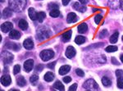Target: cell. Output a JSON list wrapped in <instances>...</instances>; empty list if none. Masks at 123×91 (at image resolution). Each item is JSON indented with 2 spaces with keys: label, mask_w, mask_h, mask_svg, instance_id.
<instances>
[{
  "label": "cell",
  "mask_w": 123,
  "mask_h": 91,
  "mask_svg": "<svg viewBox=\"0 0 123 91\" xmlns=\"http://www.w3.org/2000/svg\"><path fill=\"white\" fill-rule=\"evenodd\" d=\"M26 0H10L9 6L13 11L21 12L25 7Z\"/></svg>",
  "instance_id": "6da1fadb"
},
{
  "label": "cell",
  "mask_w": 123,
  "mask_h": 91,
  "mask_svg": "<svg viewBox=\"0 0 123 91\" xmlns=\"http://www.w3.org/2000/svg\"><path fill=\"white\" fill-rule=\"evenodd\" d=\"M50 35L51 33L49 31V30H48L45 27L39 29L38 30V33H37V37L39 39V40H44V39L49 38Z\"/></svg>",
  "instance_id": "7a4b0ae2"
},
{
  "label": "cell",
  "mask_w": 123,
  "mask_h": 91,
  "mask_svg": "<svg viewBox=\"0 0 123 91\" xmlns=\"http://www.w3.org/2000/svg\"><path fill=\"white\" fill-rule=\"evenodd\" d=\"M54 57V53L51 49H46V50H43L40 53V58L43 62H47V61L52 59Z\"/></svg>",
  "instance_id": "3957f363"
},
{
  "label": "cell",
  "mask_w": 123,
  "mask_h": 91,
  "mask_svg": "<svg viewBox=\"0 0 123 91\" xmlns=\"http://www.w3.org/2000/svg\"><path fill=\"white\" fill-rule=\"evenodd\" d=\"M83 87L86 90H98V85L96 82L94 81L93 79H90V80H86L84 85H83Z\"/></svg>",
  "instance_id": "277c9868"
},
{
  "label": "cell",
  "mask_w": 123,
  "mask_h": 91,
  "mask_svg": "<svg viewBox=\"0 0 123 91\" xmlns=\"http://www.w3.org/2000/svg\"><path fill=\"white\" fill-rule=\"evenodd\" d=\"M13 28V25L9 21H7V22L3 23V25H1V30L3 31V33H7L10 32V31L12 30Z\"/></svg>",
  "instance_id": "5b68a950"
},
{
  "label": "cell",
  "mask_w": 123,
  "mask_h": 91,
  "mask_svg": "<svg viewBox=\"0 0 123 91\" xmlns=\"http://www.w3.org/2000/svg\"><path fill=\"white\" fill-rule=\"evenodd\" d=\"M34 67V61L32 59H28L24 63V70L26 72H30L33 69Z\"/></svg>",
  "instance_id": "8992f818"
},
{
  "label": "cell",
  "mask_w": 123,
  "mask_h": 91,
  "mask_svg": "<svg viewBox=\"0 0 123 91\" xmlns=\"http://www.w3.org/2000/svg\"><path fill=\"white\" fill-rule=\"evenodd\" d=\"M76 55V49L72 46H68L66 50V57L68 58H72Z\"/></svg>",
  "instance_id": "52a82bcc"
},
{
  "label": "cell",
  "mask_w": 123,
  "mask_h": 91,
  "mask_svg": "<svg viewBox=\"0 0 123 91\" xmlns=\"http://www.w3.org/2000/svg\"><path fill=\"white\" fill-rule=\"evenodd\" d=\"M3 55H4V57L2 56V58H3V62L4 63H10L12 61L13 59V56L10 53H7V52H3L2 53Z\"/></svg>",
  "instance_id": "ba28073f"
},
{
  "label": "cell",
  "mask_w": 123,
  "mask_h": 91,
  "mask_svg": "<svg viewBox=\"0 0 123 91\" xmlns=\"http://www.w3.org/2000/svg\"><path fill=\"white\" fill-rule=\"evenodd\" d=\"M12 82V79L8 75H4L1 78V84L3 86H8Z\"/></svg>",
  "instance_id": "9c48e42d"
},
{
  "label": "cell",
  "mask_w": 123,
  "mask_h": 91,
  "mask_svg": "<svg viewBox=\"0 0 123 91\" xmlns=\"http://www.w3.org/2000/svg\"><path fill=\"white\" fill-rule=\"evenodd\" d=\"M23 46H24V48L28 49V50L32 49L34 47V42L32 41V39H25V41L23 42Z\"/></svg>",
  "instance_id": "30bf717a"
},
{
  "label": "cell",
  "mask_w": 123,
  "mask_h": 91,
  "mask_svg": "<svg viewBox=\"0 0 123 91\" xmlns=\"http://www.w3.org/2000/svg\"><path fill=\"white\" fill-rule=\"evenodd\" d=\"M67 21L68 23H74L77 21V16L76 13L74 12H71L67 15Z\"/></svg>",
  "instance_id": "8fae6325"
},
{
  "label": "cell",
  "mask_w": 123,
  "mask_h": 91,
  "mask_svg": "<svg viewBox=\"0 0 123 91\" xmlns=\"http://www.w3.org/2000/svg\"><path fill=\"white\" fill-rule=\"evenodd\" d=\"M9 37L12 39H18L21 37V34L19 31L16 30H12L9 32Z\"/></svg>",
  "instance_id": "7c38bea8"
},
{
  "label": "cell",
  "mask_w": 123,
  "mask_h": 91,
  "mask_svg": "<svg viewBox=\"0 0 123 91\" xmlns=\"http://www.w3.org/2000/svg\"><path fill=\"white\" fill-rule=\"evenodd\" d=\"M70 70H71V67L69 66V65H65V66H62L60 67L58 72H59V74L63 76V75H66L67 73H68Z\"/></svg>",
  "instance_id": "4fadbf2b"
},
{
  "label": "cell",
  "mask_w": 123,
  "mask_h": 91,
  "mask_svg": "<svg viewBox=\"0 0 123 91\" xmlns=\"http://www.w3.org/2000/svg\"><path fill=\"white\" fill-rule=\"evenodd\" d=\"M71 37V30H68L62 35V39L63 42H68Z\"/></svg>",
  "instance_id": "5bb4252c"
},
{
  "label": "cell",
  "mask_w": 123,
  "mask_h": 91,
  "mask_svg": "<svg viewBox=\"0 0 123 91\" xmlns=\"http://www.w3.org/2000/svg\"><path fill=\"white\" fill-rule=\"evenodd\" d=\"M29 17L32 21H36L37 20V12H35V8H33V7L29 8Z\"/></svg>",
  "instance_id": "9a60e30c"
},
{
  "label": "cell",
  "mask_w": 123,
  "mask_h": 91,
  "mask_svg": "<svg viewBox=\"0 0 123 91\" xmlns=\"http://www.w3.org/2000/svg\"><path fill=\"white\" fill-rule=\"evenodd\" d=\"M87 30H88V25H87L86 23L83 22L81 23L78 25V31L79 33L80 34H83V33H85L87 31Z\"/></svg>",
  "instance_id": "2e32d148"
},
{
  "label": "cell",
  "mask_w": 123,
  "mask_h": 91,
  "mask_svg": "<svg viewBox=\"0 0 123 91\" xmlns=\"http://www.w3.org/2000/svg\"><path fill=\"white\" fill-rule=\"evenodd\" d=\"M19 27L22 30H27V28H28V23H27V21L24 19L20 20Z\"/></svg>",
  "instance_id": "e0dca14e"
},
{
  "label": "cell",
  "mask_w": 123,
  "mask_h": 91,
  "mask_svg": "<svg viewBox=\"0 0 123 91\" xmlns=\"http://www.w3.org/2000/svg\"><path fill=\"white\" fill-rule=\"evenodd\" d=\"M43 78H44V80H46L47 82H50V81H52V80H53V79H54V74H53V72H47L46 74L44 75Z\"/></svg>",
  "instance_id": "ac0fdd59"
},
{
  "label": "cell",
  "mask_w": 123,
  "mask_h": 91,
  "mask_svg": "<svg viewBox=\"0 0 123 91\" xmlns=\"http://www.w3.org/2000/svg\"><path fill=\"white\" fill-rule=\"evenodd\" d=\"M53 88L56 89V90H65V87L64 85H62V83L59 80H57L53 84Z\"/></svg>",
  "instance_id": "d6986e66"
},
{
  "label": "cell",
  "mask_w": 123,
  "mask_h": 91,
  "mask_svg": "<svg viewBox=\"0 0 123 91\" xmlns=\"http://www.w3.org/2000/svg\"><path fill=\"white\" fill-rule=\"evenodd\" d=\"M73 7L76 10H77V11L81 12H85L86 10V7H84V6H80L79 3H75L74 5H73Z\"/></svg>",
  "instance_id": "ffe728a7"
},
{
  "label": "cell",
  "mask_w": 123,
  "mask_h": 91,
  "mask_svg": "<svg viewBox=\"0 0 123 91\" xmlns=\"http://www.w3.org/2000/svg\"><path fill=\"white\" fill-rule=\"evenodd\" d=\"M45 17H46V14H45V12H37V21H39V22H43Z\"/></svg>",
  "instance_id": "44dd1931"
},
{
  "label": "cell",
  "mask_w": 123,
  "mask_h": 91,
  "mask_svg": "<svg viewBox=\"0 0 123 91\" xmlns=\"http://www.w3.org/2000/svg\"><path fill=\"white\" fill-rule=\"evenodd\" d=\"M85 40H86V39L85 38L84 36H82V35H78V36H76V39H75V42L77 44H82V43H84L85 42Z\"/></svg>",
  "instance_id": "7402d4cb"
},
{
  "label": "cell",
  "mask_w": 123,
  "mask_h": 91,
  "mask_svg": "<svg viewBox=\"0 0 123 91\" xmlns=\"http://www.w3.org/2000/svg\"><path fill=\"white\" fill-rule=\"evenodd\" d=\"M17 85H18L19 86L23 87V86L25 85L26 81H25V78H24L23 76H20V77H18V78L17 79Z\"/></svg>",
  "instance_id": "603a6c76"
},
{
  "label": "cell",
  "mask_w": 123,
  "mask_h": 91,
  "mask_svg": "<svg viewBox=\"0 0 123 91\" xmlns=\"http://www.w3.org/2000/svg\"><path fill=\"white\" fill-rule=\"evenodd\" d=\"M102 83H103V85L106 87L111 86V85H112V81H111L110 79L108 78V77H105V76L102 78Z\"/></svg>",
  "instance_id": "cb8c5ba5"
},
{
  "label": "cell",
  "mask_w": 123,
  "mask_h": 91,
  "mask_svg": "<svg viewBox=\"0 0 123 91\" xmlns=\"http://www.w3.org/2000/svg\"><path fill=\"white\" fill-rule=\"evenodd\" d=\"M118 36H119V33L117 32V31L114 32V34L110 37V39H109V40H110V43H117V39H118Z\"/></svg>",
  "instance_id": "d4e9b609"
},
{
  "label": "cell",
  "mask_w": 123,
  "mask_h": 91,
  "mask_svg": "<svg viewBox=\"0 0 123 91\" xmlns=\"http://www.w3.org/2000/svg\"><path fill=\"white\" fill-rule=\"evenodd\" d=\"M12 11L9 8H5L3 10V17H4V18H8V17H12Z\"/></svg>",
  "instance_id": "484cf974"
},
{
  "label": "cell",
  "mask_w": 123,
  "mask_h": 91,
  "mask_svg": "<svg viewBox=\"0 0 123 91\" xmlns=\"http://www.w3.org/2000/svg\"><path fill=\"white\" fill-rule=\"evenodd\" d=\"M7 44H9L10 45V46H6L7 48L11 49H13V50H18V49H20L19 44H17V43H7Z\"/></svg>",
  "instance_id": "4316f807"
},
{
  "label": "cell",
  "mask_w": 123,
  "mask_h": 91,
  "mask_svg": "<svg viewBox=\"0 0 123 91\" xmlns=\"http://www.w3.org/2000/svg\"><path fill=\"white\" fill-rule=\"evenodd\" d=\"M105 50L107 51L108 53H112V52H115V51L117 50V46H114V45H111V46H108Z\"/></svg>",
  "instance_id": "83f0119b"
},
{
  "label": "cell",
  "mask_w": 123,
  "mask_h": 91,
  "mask_svg": "<svg viewBox=\"0 0 123 91\" xmlns=\"http://www.w3.org/2000/svg\"><path fill=\"white\" fill-rule=\"evenodd\" d=\"M49 15H50V17H57L59 15H60V12H59L57 9H53L50 12Z\"/></svg>",
  "instance_id": "f1b7e54d"
},
{
  "label": "cell",
  "mask_w": 123,
  "mask_h": 91,
  "mask_svg": "<svg viewBox=\"0 0 123 91\" xmlns=\"http://www.w3.org/2000/svg\"><path fill=\"white\" fill-rule=\"evenodd\" d=\"M38 80H39V77H38V76H36V75H33V76L31 77V79H30L31 83V84H33L34 85H36Z\"/></svg>",
  "instance_id": "f546056e"
},
{
  "label": "cell",
  "mask_w": 123,
  "mask_h": 91,
  "mask_svg": "<svg viewBox=\"0 0 123 91\" xmlns=\"http://www.w3.org/2000/svg\"><path fill=\"white\" fill-rule=\"evenodd\" d=\"M102 20H103V16L102 15L98 14V15H96L94 17V21H95V23H96V24H99Z\"/></svg>",
  "instance_id": "4dcf8cb0"
},
{
  "label": "cell",
  "mask_w": 123,
  "mask_h": 91,
  "mask_svg": "<svg viewBox=\"0 0 123 91\" xmlns=\"http://www.w3.org/2000/svg\"><path fill=\"white\" fill-rule=\"evenodd\" d=\"M117 87L119 89H123V77H118L117 80Z\"/></svg>",
  "instance_id": "1f68e13d"
},
{
  "label": "cell",
  "mask_w": 123,
  "mask_h": 91,
  "mask_svg": "<svg viewBox=\"0 0 123 91\" xmlns=\"http://www.w3.org/2000/svg\"><path fill=\"white\" fill-rule=\"evenodd\" d=\"M20 71H21V67H20V65H16L14 67V69H13V74L17 75V73L20 72Z\"/></svg>",
  "instance_id": "d6a6232c"
},
{
  "label": "cell",
  "mask_w": 123,
  "mask_h": 91,
  "mask_svg": "<svg viewBox=\"0 0 123 91\" xmlns=\"http://www.w3.org/2000/svg\"><path fill=\"white\" fill-rule=\"evenodd\" d=\"M76 73L77 75H78L79 76H80V77H82V76H84V75H85V73H84V72H83L81 69H76Z\"/></svg>",
  "instance_id": "836d02e7"
},
{
  "label": "cell",
  "mask_w": 123,
  "mask_h": 91,
  "mask_svg": "<svg viewBox=\"0 0 123 91\" xmlns=\"http://www.w3.org/2000/svg\"><path fill=\"white\" fill-rule=\"evenodd\" d=\"M107 35H108V30H104L101 31L99 37L100 38H104V37H106Z\"/></svg>",
  "instance_id": "e575fe53"
},
{
  "label": "cell",
  "mask_w": 123,
  "mask_h": 91,
  "mask_svg": "<svg viewBox=\"0 0 123 91\" xmlns=\"http://www.w3.org/2000/svg\"><path fill=\"white\" fill-rule=\"evenodd\" d=\"M43 65L39 64L36 67H35V72H40L41 71L43 70Z\"/></svg>",
  "instance_id": "d590c367"
},
{
  "label": "cell",
  "mask_w": 123,
  "mask_h": 91,
  "mask_svg": "<svg viewBox=\"0 0 123 91\" xmlns=\"http://www.w3.org/2000/svg\"><path fill=\"white\" fill-rule=\"evenodd\" d=\"M76 89H77V84H73L72 85H71L69 87L68 90L70 91H75V90H76Z\"/></svg>",
  "instance_id": "8d00e7d4"
},
{
  "label": "cell",
  "mask_w": 123,
  "mask_h": 91,
  "mask_svg": "<svg viewBox=\"0 0 123 91\" xmlns=\"http://www.w3.org/2000/svg\"><path fill=\"white\" fill-rule=\"evenodd\" d=\"M116 75H117V77L123 76V71H122V70H117Z\"/></svg>",
  "instance_id": "74e56055"
},
{
  "label": "cell",
  "mask_w": 123,
  "mask_h": 91,
  "mask_svg": "<svg viewBox=\"0 0 123 91\" xmlns=\"http://www.w3.org/2000/svg\"><path fill=\"white\" fill-rule=\"evenodd\" d=\"M63 81H64L65 83H69L71 81V78L70 76H66L63 78Z\"/></svg>",
  "instance_id": "f35d334b"
},
{
  "label": "cell",
  "mask_w": 123,
  "mask_h": 91,
  "mask_svg": "<svg viewBox=\"0 0 123 91\" xmlns=\"http://www.w3.org/2000/svg\"><path fill=\"white\" fill-rule=\"evenodd\" d=\"M55 64H56V62H51V63H49V64L48 65V67H49V68H51V69H53V68H54Z\"/></svg>",
  "instance_id": "ab89813d"
},
{
  "label": "cell",
  "mask_w": 123,
  "mask_h": 91,
  "mask_svg": "<svg viewBox=\"0 0 123 91\" xmlns=\"http://www.w3.org/2000/svg\"><path fill=\"white\" fill-rule=\"evenodd\" d=\"M112 62L115 65H119V62L116 60V58H112Z\"/></svg>",
  "instance_id": "60d3db41"
},
{
  "label": "cell",
  "mask_w": 123,
  "mask_h": 91,
  "mask_svg": "<svg viewBox=\"0 0 123 91\" xmlns=\"http://www.w3.org/2000/svg\"><path fill=\"white\" fill-rule=\"evenodd\" d=\"M70 1H71V0H62V4L64 6H67L69 3V2H70Z\"/></svg>",
  "instance_id": "b9f144b4"
},
{
  "label": "cell",
  "mask_w": 123,
  "mask_h": 91,
  "mask_svg": "<svg viewBox=\"0 0 123 91\" xmlns=\"http://www.w3.org/2000/svg\"><path fill=\"white\" fill-rule=\"evenodd\" d=\"M79 1H80L81 3H83V4H85V3H88V0H79Z\"/></svg>",
  "instance_id": "7bdbcfd3"
},
{
  "label": "cell",
  "mask_w": 123,
  "mask_h": 91,
  "mask_svg": "<svg viewBox=\"0 0 123 91\" xmlns=\"http://www.w3.org/2000/svg\"><path fill=\"white\" fill-rule=\"evenodd\" d=\"M121 61H122V62H123V54L121 55Z\"/></svg>",
  "instance_id": "ee69618b"
},
{
  "label": "cell",
  "mask_w": 123,
  "mask_h": 91,
  "mask_svg": "<svg viewBox=\"0 0 123 91\" xmlns=\"http://www.w3.org/2000/svg\"><path fill=\"white\" fill-rule=\"evenodd\" d=\"M93 11H94V12H96V11H98V9H96V8H94V9H93Z\"/></svg>",
  "instance_id": "f6af8a7d"
},
{
  "label": "cell",
  "mask_w": 123,
  "mask_h": 91,
  "mask_svg": "<svg viewBox=\"0 0 123 91\" xmlns=\"http://www.w3.org/2000/svg\"><path fill=\"white\" fill-rule=\"evenodd\" d=\"M3 1H4V0H1V2H2V3H3Z\"/></svg>",
  "instance_id": "bcb514c9"
},
{
  "label": "cell",
  "mask_w": 123,
  "mask_h": 91,
  "mask_svg": "<svg viewBox=\"0 0 123 91\" xmlns=\"http://www.w3.org/2000/svg\"><path fill=\"white\" fill-rule=\"evenodd\" d=\"M122 41H123V36H122Z\"/></svg>",
  "instance_id": "7dc6e473"
}]
</instances>
